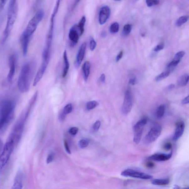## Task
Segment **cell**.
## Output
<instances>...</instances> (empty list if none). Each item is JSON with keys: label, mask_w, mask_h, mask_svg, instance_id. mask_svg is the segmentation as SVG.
<instances>
[{"label": "cell", "mask_w": 189, "mask_h": 189, "mask_svg": "<svg viewBox=\"0 0 189 189\" xmlns=\"http://www.w3.org/2000/svg\"><path fill=\"white\" fill-rule=\"evenodd\" d=\"M15 104L13 101L3 99L0 102V134L5 131L13 120Z\"/></svg>", "instance_id": "obj_1"}, {"label": "cell", "mask_w": 189, "mask_h": 189, "mask_svg": "<svg viewBox=\"0 0 189 189\" xmlns=\"http://www.w3.org/2000/svg\"><path fill=\"white\" fill-rule=\"evenodd\" d=\"M34 68V64L30 62L23 66L18 81V88L20 92L26 93L29 90Z\"/></svg>", "instance_id": "obj_2"}, {"label": "cell", "mask_w": 189, "mask_h": 189, "mask_svg": "<svg viewBox=\"0 0 189 189\" xmlns=\"http://www.w3.org/2000/svg\"><path fill=\"white\" fill-rule=\"evenodd\" d=\"M18 11V1L16 0L10 1L8 8L7 25L3 33V43L7 40L11 32L17 17Z\"/></svg>", "instance_id": "obj_3"}, {"label": "cell", "mask_w": 189, "mask_h": 189, "mask_svg": "<svg viewBox=\"0 0 189 189\" xmlns=\"http://www.w3.org/2000/svg\"><path fill=\"white\" fill-rule=\"evenodd\" d=\"M15 146L13 142L7 140L0 154V172L9 161Z\"/></svg>", "instance_id": "obj_4"}, {"label": "cell", "mask_w": 189, "mask_h": 189, "mask_svg": "<svg viewBox=\"0 0 189 189\" xmlns=\"http://www.w3.org/2000/svg\"><path fill=\"white\" fill-rule=\"evenodd\" d=\"M45 15V12L43 9L38 10L36 14L29 22L25 30H24L29 36H32L36 31L38 24L42 20Z\"/></svg>", "instance_id": "obj_5"}, {"label": "cell", "mask_w": 189, "mask_h": 189, "mask_svg": "<svg viewBox=\"0 0 189 189\" xmlns=\"http://www.w3.org/2000/svg\"><path fill=\"white\" fill-rule=\"evenodd\" d=\"M60 1H58L55 4L54 8L52 14L50 18V28L47 37L46 46L45 47L51 48L52 41L53 38V31L54 28V22H55V18L59 10Z\"/></svg>", "instance_id": "obj_6"}, {"label": "cell", "mask_w": 189, "mask_h": 189, "mask_svg": "<svg viewBox=\"0 0 189 189\" xmlns=\"http://www.w3.org/2000/svg\"><path fill=\"white\" fill-rule=\"evenodd\" d=\"M122 176L147 180L152 179L153 176L148 174L136 171L134 170L128 169L124 170L121 173Z\"/></svg>", "instance_id": "obj_7"}, {"label": "cell", "mask_w": 189, "mask_h": 189, "mask_svg": "<svg viewBox=\"0 0 189 189\" xmlns=\"http://www.w3.org/2000/svg\"><path fill=\"white\" fill-rule=\"evenodd\" d=\"M162 131L161 127L159 125L154 126L144 138V142L147 144H150L155 142L159 136L160 135Z\"/></svg>", "instance_id": "obj_8"}, {"label": "cell", "mask_w": 189, "mask_h": 189, "mask_svg": "<svg viewBox=\"0 0 189 189\" xmlns=\"http://www.w3.org/2000/svg\"><path fill=\"white\" fill-rule=\"evenodd\" d=\"M133 105L132 96L131 91L127 89L125 93L123 102L122 108V111L124 115H128L131 111Z\"/></svg>", "instance_id": "obj_9"}, {"label": "cell", "mask_w": 189, "mask_h": 189, "mask_svg": "<svg viewBox=\"0 0 189 189\" xmlns=\"http://www.w3.org/2000/svg\"><path fill=\"white\" fill-rule=\"evenodd\" d=\"M9 65L10 69L7 76L8 82H11L13 80L15 74L17 63V55L16 54H13L10 56L9 58Z\"/></svg>", "instance_id": "obj_10"}, {"label": "cell", "mask_w": 189, "mask_h": 189, "mask_svg": "<svg viewBox=\"0 0 189 189\" xmlns=\"http://www.w3.org/2000/svg\"><path fill=\"white\" fill-rule=\"evenodd\" d=\"M81 36L80 31L79 30L76 25H75L70 29L68 37L71 41V45L73 47L78 43Z\"/></svg>", "instance_id": "obj_11"}, {"label": "cell", "mask_w": 189, "mask_h": 189, "mask_svg": "<svg viewBox=\"0 0 189 189\" xmlns=\"http://www.w3.org/2000/svg\"><path fill=\"white\" fill-rule=\"evenodd\" d=\"M110 14L111 9L108 6H104L100 10L99 14V22L101 25L105 24L108 20Z\"/></svg>", "instance_id": "obj_12"}, {"label": "cell", "mask_w": 189, "mask_h": 189, "mask_svg": "<svg viewBox=\"0 0 189 189\" xmlns=\"http://www.w3.org/2000/svg\"><path fill=\"white\" fill-rule=\"evenodd\" d=\"M31 36L24 31L21 35L20 42L21 44L23 53L24 56H26L28 53L29 43Z\"/></svg>", "instance_id": "obj_13"}, {"label": "cell", "mask_w": 189, "mask_h": 189, "mask_svg": "<svg viewBox=\"0 0 189 189\" xmlns=\"http://www.w3.org/2000/svg\"><path fill=\"white\" fill-rule=\"evenodd\" d=\"M49 63L48 62L43 61L40 67L39 68L36 76H35L34 82H33V86H36L38 82L40 81L41 79L42 78L43 75L45 73V70L47 69Z\"/></svg>", "instance_id": "obj_14"}, {"label": "cell", "mask_w": 189, "mask_h": 189, "mask_svg": "<svg viewBox=\"0 0 189 189\" xmlns=\"http://www.w3.org/2000/svg\"><path fill=\"white\" fill-rule=\"evenodd\" d=\"M173 155V151L169 154L156 153L151 155L148 158V159L157 161H163L168 160L171 158Z\"/></svg>", "instance_id": "obj_15"}, {"label": "cell", "mask_w": 189, "mask_h": 189, "mask_svg": "<svg viewBox=\"0 0 189 189\" xmlns=\"http://www.w3.org/2000/svg\"><path fill=\"white\" fill-rule=\"evenodd\" d=\"M87 47V43H83L79 50L77 55L76 61H75V66L76 68L80 67L81 63L83 61L86 53Z\"/></svg>", "instance_id": "obj_16"}, {"label": "cell", "mask_w": 189, "mask_h": 189, "mask_svg": "<svg viewBox=\"0 0 189 189\" xmlns=\"http://www.w3.org/2000/svg\"><path fill=\"white\" fill-rule=\"evenodd\" d=\"M23 186V174L21 170L17 173L11 189H22Z\"/></svg>", "instance_id": "obj_17"}, {"label": "cell", "mask_w": 189, "mask_h": 189, "mask_svg": "<svg viewBox=\"0 0 189 189\" xmlns=\"http://www.w3.org/2000/svg\"><path fill=\"white\" fill-rule=\"evenodd\" d=\"M185 127V125L183 122H180L178 123L173 137V141H177L181 137L183 134Z\"/></svg>", "instance_id": "obj_18"}, {"label": "cell", "mask_w": 189, "mask_h": 189, "mask_svg": "<svg viewBox=\"0 0 189 189\" xmlns=\"http://www.w3.org/2000/svg\"><path fill=\"white\" fill-rule=\"evenodd\" d=\"M63 59L64 66L63 73H62V77L64 78L66 77V76L67 75L70 68V64L68 59L67 52H66V50L64 51V52Z\"/></svg>", "instance_id": "obj_19"}, {"label": "cell", "mask_w": 189, "mask_h": 189, "mask_svg": "<svg viewBox=\"0 0 189 189\" xmlns=\"http://www.w3.org/2000/svg\"><path fill=\"white\" fill-rule=\"evenodd\" d=\"M82 69L84 79L87 81L88 80L90 74L91 64L90 62L88 61L85 62L82 66Z\"/></svg>", "instance_id": "obj_20"}, {"label": "cell", "mask_w": 189, "mask_h": 189, "mask_svg": "<svg viewBox=\"0 0 189 189\" xmlns=\"http://www.w3.org/2000/svg\"><path fill=\"white\" fill-rule=\"evenodd\" d=\"M147 121H148V120L147 118H142V119H140L139 121L137 122L133 127V130H134V132L141 130H143L144 127L147 124Z\"/></svg>", "instance_id": "obj_21"}, {"label": "cell", "mask_w": 189, "mask_h": 189, "mask_svg": "<svg viewBox=\"0 0 189 189\" xmlns=\"http://www.w3.org/2000/svg\"><path fill=\"white\" fill-rule=\"evenodd\" d=\"M189 81V76L187 74L183 75L177 81V85L178 87L186 86Z\"/></svg>", "instance_id": "obj_22"}, {"label": "cell", "mask_w": 189, "mask_h": 189, "mask_svg": "<svg viewBox=\"0 0 189 189\" xmlns=\"http://www.w3.org/2000/svg\"><path fill=\"white\" fill-rule=\"evenodd\" d=\"M170 180L168 178L165 179H157L151 181L154 185L157 186H165L169 184Z\"/></svg>", "instance_id": "obj_23"}, {"label": "cell", "mask_w": 189, "mask_h": 189, "mask_svg": "<svg viewBox=\"0 0 189 189\" xmlns=\"http://www.w3.org/2000/svg\"><path fill=\"white\" fill-rule=\"evenodd\" d=\"M165 106L164 104L161 105L157 107L155 112V116L158 119H161L165 113Z\"/></svg>", "instance_id": "obj_24"}, {"label": "cell", "mask_w": 189, "mask_h": 189, "mask_svg": "<svg viewBox=\"0 0 189 189\" xmlns=\"http://www.w3.org/2000/svg\"><path fill=\"white\" fill-rule=\"evenodd\" d=\"M86 22V18L85 16H83L78 24L76 25L79 30L80 31L81 36L83 34L84 31V26Z\"/></svg>", "instance_id": "obj_25"}, {"label": "cell", "mask_w": 189, "mask_h": 189, "mask_svg": "<svg viewBox=\"0 0 189 189\" xmlns=\"http://www.w3.org/2000/svg\"><path fill=\"white\" fill-rule=\"evenodd\" d=\"M170 73H171V71L170 70L162 72L161 74L159 75L155 78V81L157 82H159L165 79L169 76Z\"/></svg>", "instance_id": "obj_26"}, {"label": "cell", "mask_w": 189, "mask_h": 189, "mask_svg": "<svg viewBox=\"0 0 189 189\" xmlns=\"http://www.w3.org/2000/svg\"><path fill=\"white\" fill-rule=\"evenodd\" d=\"M189 17L188 15H186L181 17L176 20V25L180 27L182 25L188 21Z\"/></svg>", "instance_id": "obj_27"}, {"label": "cell", "mask_w": 189, "mask_h": 189, "mask_svg": "<svg viewBox=\"0 0 189 189\" xmlns=\"http://www.w3.org/2000/svg\"><path fill=\"white\" fill-rule=\"evenodd\" d=\"M143 132V130H141L134 132V141L135 143L138 144L140 143L142 135Z\"/></svg>", "instance_id": "obj_28"}, {"label": "cell", "mask_w": 189, "mask_h": 189, "mask_svg": "<svg viewBox=\"0 0 189 189\" xmlns=\"http://www.w3.org/2000/svg\"><path fill=\"white\" fill-rule=\"evenodd\" d=\"M132 26L131 24H126L123 27L122 34L123 36H128L130 34L132 29Z\"/></svg>", "instance_id": "obj_29"}, {"label": "cell", "mask_w": 189, "mask_h": 189, "mask_svg": "<svg viewBox=\"0 0 189 189\" xmlns=\"http://www.w3.org/2000/svg\"><path fill=\"white\" fill-rule=\"evenodd\" d=\"M119 25L117 22L112 24L110 27V31L113 34L117 33L119 30Z\"/></svg>", "instance_id": "obj_30"}, {"label": "cell", "mask_w": 189, "mask_h": 189, "mask_svg": "<svg viewBox=\"0 0 189 189\" xmlns=\"http://www.w3.org/2000/svg\"><path fill=\"white\" fill-rule=\"evenodd\" d=\"M99 105V103L95 101L89 102L87 104V109L88 111L95 108Z\"/></svg>", "instance_id": "obj_31"}, {"label": "cell", "mask_w": 189, "mask_h": 189, "mask_svg": "<svg viewBox=\"0 0 189 189\" xmlns=\"http://www.w3.org/2000/svg\"><path fill=\"white\" fill-rule=\"evenodd\" d=\"M72 110V105L71 103L68 104L64 107L63 111L66 115L71 113Z\"/></svg>", "instance_id": "obj_32"}, {"label": "cell", "mask_w": 189, "mask_h": 189, "mask_svg": "<svg viewBox=\"0 0 189 189\" xmlns=\"http://www.w3.org/2000/svg\"><path fill=\"white\" fill-rule=\"evenodd\" d=\"M97 45L96 41L94 40L92 37L90 38V49L91 51L94 50L96 48Z\"/></svg>", "instance_id": "obj_33"}, {"label": "cell", "mask_w": 189, "mask_h": 189, "mask_svg": "<svg viewBox=\"0 0 189 189\" xmlns=\"http://www.w3.org/2000/svg\"><path fill=\"white\" fill-rule=\"evenodd\" d=\"M89 144V142L87 139H82L80 141L79 144L81 148L84 149L86 148Z\"/></svg>", "instance_id": "obj_34"}, {"label": "cell", "mask_w": 189, "mask_h": 189, "mask_svg": "<svg viewBox=\"0 0 189 189\" xmlns=\"http://www.w3.org/2000/svg\"><path fill=\"white\" fill-rule=\"evenodd\" d=\"M180 62V60H175L171 61L168 64L167 67L168 68H171L175 67L177 66Z\"/></svg>", "instance_id": "obj_35"}, {"label": "cell", "mask_w": 189, "mask_h": 189, "mask_svg": "<svg viewBox=\"0 0 189 189\" xmlns=\"http://www.w3.org/2000/svg\"><path fill=\"white\" fill-rule=\"evenodd\" d=\"M146 3L147 7H151L153 6L159 5L160 3V1H146Z\"/></svg>", "instance_id": "obj_36"}, {"label": "cell", "mask_w": 189, "mask_h": 189, "mask_svg": "<svg viewBox=\"0 0 189 189\" xmlns=\"http://www.w3.org/2000/svg\"><path fill=\"white\" fill-rule=\"evenodd\" d=\"M185 52L184 51H181L178 52L176 54L175 59L176 60H180L185 55Z\"/></svg>", "instance_id": "obj_37"}, {"label": "cell", "mask_w": 189, "mask_h": 189, "mask_svg": "<svg viewBox=\"0 0 189 189\" xmlns=\"http://www.w3.org/2000/svg\"><path fill=\"white\" fill-rule=\"evenodd\" d=\"M101 124V122L99 120H97L96 122H95L94 124H93V130L95 132L98 131L100 127Z\"/></svg>", "instance_id": "obj_38"}, {"label": "cell", "mask_w": 189, "mask_h": 189, "mask_svg": "<svg viewBox=\"0 0 189 189\" xmlns=\"http://www.w3.org/2000/svg\"><path fill=\"white\" fill-rule=\"evenodd\" d=\"M78 131V129L77 128L75 127H74L71 128L69 130V133L71 134L72 135H76L77 134V133Z\"/></svg>", "instance_id": "obj_39"}, {"label": "cell", "mask_w": 189, "mask_h": 189, "mask_svg": "<svg viewBox=\"0 0 189 189\" xmlns=\"http://www.w3.org/2000/svg\"><path fill=\"white\" fill-rule=\"evenodd\" d=\"M55 155L53 153H51L49 155L47 159V164H49L52 162L54 159Z\"/></svg>", "instance_id": "obj_40"}, {"label": "cell", "mask_w": 189, "mask_h": 189, "mask_svg": "<svg viewBox=\"0 0 189 189\" xmlns=\"http://www.w3.org/2000/svg\"><path fill=\"white\" fill-rule=\"evenodd\" d=\"M165 47V45L163 44H161L159 45H157L156 47L154 49V51L155 52H158L161 50L163 49Z\"/></svg>", "instance_id": "obj_41"}, {"label": "cell", "mask_w": 189, "mask_h": 189, "mask_svg": "<svg viewBox=\"0 0 189 189\" xmlns=\"http://www.w3.org/2000/svg\"><path fill=\"white\" fill-rule=\"evenodd\" d=\"M172 148V144L171 143H167L164 146V149L165 150L169 151Z\"/></svg>", "instance_id": "obj_42"}, {"label": "cell", "mask_w": 189, "mask_h": 189, "mask_svg": "<svg viewBox=\"0 0 189 189\" xmlns=\"http://www.w3.org/2000/svg\"><path fill=\"white\" fill-rule=\"evenodd\" d=\"M66 115L64 113L63 110H62L59 115V119L60 121H63L65 119Z\"/></svg>", "instance_id": "obj_43"}, {"label": "cell", "mask_w": 189, "mask_h": 189, "mask_svg": "<svg viewBox=\"0 0 189 189\" xmlns=\"http://www.w3.org/2000/svg\"><path fill=\"white\" fill-rule=\"evenodd\" d=\"M146 165L149 169H153L155 167V164L152 161H149L146 163Z\"/></svg>", "instance_id": "obj_44"}, {"label": "cell", "mask_w": 189, "mask_h": 189, "mask_svg": "<svg viewBox=\"0 0 189 189\" xmlns=\"http://www.w3.org/2000/svg\"><path fill=\"white\" fill-rule=\"evenodd\" d=\"M123 51H120V52L117 55V57H116V62H118L120 61V60L123 57Z\"/></svg>", "instance_id": "obj_45"}, {"label": "cell", "mask_w": 189, "mask_h": 189, "mask_svg": "<svg viewBox=\"0 0 189 189\" xmlns=\"http://www.w3.org/2000/svg\"><path fill=\"white\" fill-rule=\"evenodd\" d=\"M64 146H65V148L66 152L68 154H71V151L69 146H68V143L66 140L64 141Z\"/></svg>", "instance_id": "obj_46"}, {"label": "cell", "mask_w": 189, "mask_h": 189, "mask_svg": "<svg viewBox=\"0 0 189 189\" xmlns=\"http://www.w3.org/2000/svg\"><path fill=\"white\" fill-rule=\"evenodd\" d=\"M175 85L173 84H170L169 86L166 87L165 91H169L172 90L175 88Z\"/></svg>", "instance_id": "obj_47"}, {"label": "cell", "mask_w": 189, "mask_h": 189, "mask_svg": "<svg viewBox=\"0 0 189 189\" xmlns=\"http://www.w3.org/2000/svg\"><path fill=\"white\" fill-rule=\"evenodd\" d=\"M7 3V1H3V0L0 1V10H3V9Z\"/></svg>", "instance_id": "obj_48"}, {"label": "cell", "mask_w": 189, "mask_h": 189, "mask_svg": "<svg viewBox=\"0 0 189 189\" xmlns=\"http://www.w3.org/2000/svg\"><path fill=\"white\" fill-rule=\"evenodd\" d=\"M136 78H131L129 80V84L131 86H134L135 84L136 83Z\"/></svg>", "instance_id": "obj_49"}, {"label": "cell", "mask_w": 189, "mask_h": 189, "mask_svg": "<svg viewBox=\"0 0 189 189\" xmlns=\"http://www.w3.org/2000/svg\"><path fill=\"white\" fill-rule=\"evenodd\" d=\"M181 102L183 105H186L188 103H189V96L186 97L185 98L183 99Z\"/></svg>", "instance_id": "obj_50"}, {"label": "cell", "mask_w": 189, "mask_h": 189, "mask_svg": "<svg viewBox=\"0 0 189 189\" xmlns=\"http://www.w3.org/2000/svg\"><path fill=\"white\" fill-rule=\"evenodd\" d=\"M100 80L102 83H104L105 81V74H103L101 75L100 76Z\"/></svg>", "instance_id": "obj_51"}, {"label": "cell", "mask_w": 189, "mask_h": 189, "mask_svg": "<svg viewBox=\"0 0 189 189\" xmlns=\"http://www.w3.org/2000/svg\"><path fill=\"white\" fill-rule=\"evenodd\" d=\"M173 189H189V188L188 187L181 188L179 186L176 185L174 186Z\"/></svg>", "instance_id": "obj_52"}, {"label": "cell", "mask_w": 189, "mask_h": 189, "mask_svg": "<svg viewBox=\"0 0 189 189\" xmlns=\"http://www.w3.org/2000/svg\"><path fill=\"white\" fill-rule=\"evenodd\" d=\"M101 35L102 37H104L107 36L106 33L104 32V31H103V32H102Z\"/></svg>", "instance_id": "obj_53"}, {"label": "cell", "mask_w": 189, "mask_h": 189, "mask_svg": "<svg viewBox=\"0 0 189 189\" xmlns=\"http://www.w3.org/2000/svg\"><path fill=\"white\" fill-rule=\"evenodd\" d=\"M3 147V144L1 140H0V152H1L2 148Z\"/></svg>", "instance_id": "obj_54"}]
</instances>
